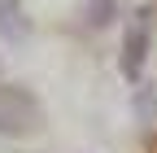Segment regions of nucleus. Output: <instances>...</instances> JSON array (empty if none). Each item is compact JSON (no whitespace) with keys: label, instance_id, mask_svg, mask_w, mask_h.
Instances as JSON below:
<instances>
[{"label":"nucleus","instance_id":"1","mask_svg":"<svg viewBox=\"0 0 157 153\" xmlns=\"http://www.w3.org/2000/svg\"><path fill=\"white\" fill-rule=\"evenodd\" d=\"M153 31H157L153 9L135 13V22L127 26V44H122V70H127V79H135V74L144 70V61H148V44H153Z\"/></svg>","mask_w":157,"mask_h":153},{"label":"nucleus","instance_id":"2","mask_svg":"<svg viewBox=\"0 0 157 153\" xmlns=\"http://www.w3.org/2000/svg\"><path fill=\"white\" fill-rule=\"evenodd\" d=\"M0 26H5V35H13V40H22V35H26L22 5H17V0H0Z\"/></svg>","mask_w":157,"mask_h":153}]
</instances>
